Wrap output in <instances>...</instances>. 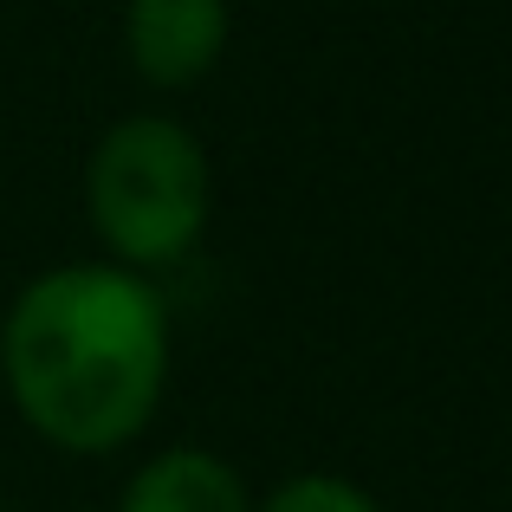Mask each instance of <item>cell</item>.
<instances>
[{"mask_svg": "<svg viewBox=\"0 0 512 512\" xmlns=\"http://www.w3.org/2000/svg\"><path fill=\"white\" fill-rule=\"evenodd\" d=\"M85 195L111 253L137 266H169L195 247L201 221H208L201 143L169 117H130L98 143Z\"/></svg>", "mask_w": 512, "mask_h": 512, "instance_id": "obj_2", "label": "cell"}, {"mask_svg": "<svg viewBox=\"0 0 512 512\" xmlns=\"http://www.w3.org/2000/svg\"><path fill=\"white\" fill-rule=\"evenodd\" d=\"M266 512H376L370 493H357L350 480H331V474H305L292 487H279Z\"/></svg>", "mask_w": 512, "mask_h": 512, "instance_id": "obj_5", "label": "cell"}, {"mask_svg": "<svg viewBox=\"0 0 512 512\" xmlns=\"http://www.w3.org/2000/svg\"><path fill=\"white\" fill-rule=\"evenodd\" d=\"M7 383L46 441L104 454L150 422L169 370L163 299L111 266H65L7 312Z\"/></svg>", "mask_w": 512, "mask_h": 512, "instance_id": "obj_1", "label": "cell"}, {"mask_svg": "<svg viewBox=\"0 0 512 512\" xmlns=\"http://www.w3.org/2000/svg\"><path fill=\"white\" fill-rule=\"evenodd\" d=\"M124 512H253L240 474L221 454L175 448L163 461H150L124 493Z\"/></svg>", "mask_w": 512, "mask_h": 512, "instance_id": "obj_4", "label": "cell"}, {"mask_svg": "<svg viewBox=\"0 0 512 512\" xmlns=\"http://www.w3.org/2000/svg\"><path fill=\"white\" fill-rule=\"evenodd\" d=\"M227 46L221 0H130V59L150 85H195Z\"/></svg>", "mask_w": 512, "mask_h": 512, "instance_id": "obj_3", "label": "cell"}]
</instances>
